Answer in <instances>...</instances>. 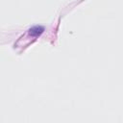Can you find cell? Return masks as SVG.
<instances>
[{"mask_svg": "<svg viewBox=\"0 0 123 123\" xmlns=\"http://www.w3.org/2000/svg\"><path fill=\"white\" fill-rule=\"evenodd\" d=\"M43 31H44L43 27H41V26H35V27H33V28H31V29L29 30V33H30V35H32V36H38V35H40Z\"/></svg>", "mask_w": 123, "mask_h": 123, "instance_id": "obj_1", "label": "cell"}]
</instances>
